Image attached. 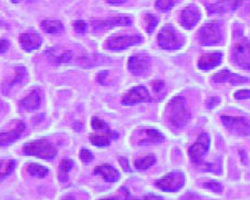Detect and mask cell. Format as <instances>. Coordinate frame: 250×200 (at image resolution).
Segmentation results:
<instances>
[{
  "instance_id": "cell-10",
  "label": "cell",
  "mask_w": 250,
  "mask_h": 200,
  "mask_svg": "<svg viewBox=\"0 0 250 200\" xmlns=\"http://www.w3.org/2000/svg\"><path fill=\"white\" fill-rule=\"evenodd\" d=\"M143 41L141 36H122V37H112L107 39L105 42V48L112 51H120L132 47L134 44H139Z\"/></svg>"
},
{
  "instance_id": "cell-15",
  "label": "cell",
  "mask_w": 250,
  "mask_h": 200,
  "mask_svg": "<svg viewBox=\"0 0 250 200\" xmlns=\"http://www.w3.org/2000/svg\"><path fill=\"white\" fill-rule=\"evenodd\" d=\"M19 40L22 49L27 52L35 51V50L39 49L41 47V44H42V39H41L38 33L35 31L21 33Z\"/></svg>"
},
{
  "instance_id": "cell-25",
  "label": "cell",
  "mask_w": 250,
  "mask_h": 200,
  "mask_svg": "<svg viewBox=\"0 0 250 200\" xmlns=\"http://www.w3.org/2000/svg\"><path fill=\"white\" fill-rule=\"evenodd\" d=\"M41 28L43 29L45 32L51 33V35H55V33H60L63 31V24L61 21L56 19H45L41 22Z\"/></svg>"
},
{
  "instance_id": "cell-36",
  "label": "cell",
  "mask_w": 250,
  "mask_h": 200,
  "mask_svg": "<svg viewBox=\"0 0 250 200\" xmlns=\"http://www.w3.org/2000/svg\"><path fill=\"white\" fill-rule=\"evenodd\" d=\"M80 160L85 162V164H89V162L93 160V155L92 153L90 151H87V149H81L80 152Z\"/></svg>"
},
{
  "instance_id": "cell-11",
  "label": "cell",
  "mask_w": 250,
  "mask_h": 200,
  "mask_svg": "<svg viewBox=\"0 0 250 200\" xmlns=\"http://www.w3.org/2000/svg\"><path fill=\"white\" fill-rule=\"evenodd\" d=\"M127 68L134 76H142L148 72L151 68V59L145 54H136L132 56L127 62Z\"/></svg>"
},
{
  "instance_id": "cell-21",
  "label": "cell",
  "mask_w": 250,
  "mask_h": 200,
  "mask_svg": "<svg viewBox=\"0 0 250 200\" xmlns=\"http://www.w3.org/2000/svg\"><path fill=\"white\" fill-rule=\"evenodd\" d=\"M109 58H105L103 56H99V54H91V56H82L77 60L78 64L83 68H92V66H97L99 64L105 63L109 62Z\"/></svg>"
},
{
  "instance_id": "cell-46",
  "label": "cell",
  "mask_w": 250,
  "mask_h": 200,
  "mask_svg": "<svg viewBox=\"0 0 250 200\" xmlns=\"http://www.w3.org/2000/svg\"><path fill=\"white\" fill-rule=\"evenodd\" d=\"M62 200H77V199H76V197H73L72 195H68V196H65V197L62 198Z\"/></svg>"
},
{
  "instance_id": "cell-41",
  "label": "cell",
  "mask_w": 250,
  "mask_h": 200,
  "mask_svg": "<svg viewBox=\"0 0 250 200\" xmlns=\"http://www.w3.org/2000/svg\"><path fill=\"white\" fill-rule=\"evenodd\" d=\"M8 49H9V42L5 39L0 40V53L6 52Z\"/></svg>"
},
{
  "instance_id": "cell-42",
  "label": "cell",
  "mask_w": 250,
  "mask_h": 200,
  "mask_svg": "<svg viewBox=\"0 0 250 200\" xmlns=\"http://www.w3.org/2000/svg\"><path fill=\"white\" fill-rule=\"evenodd\" d=\"M153 89L155 90V92H160V91L163 89V86H164V83L162 82V81H155V82H153Z\"/></svg>"
},
{
  "instance_id": "cell-7",
  "label": "cell",
  "mask_w": 250,
  "mask_h": 200,
  "mask_svg": "<svg viewBox=\"0 0 250 200\" xmlns=\"http://www.w3.org/2000/svg\"><path fill=\"white\" fill-rule=\"evenodd\" d=\"M210 145V139L206 133H202L198 136L197 141L195 144L191 145L188 149V154L191 161L194 164L202 165L203 164V158L206 155Z\"/></svg>"
},
{
  "instance_id": "cell-32",
  "label": "cell",
  "mask_w": 250,
  "mask_h": 200,
  "mask_svg": "<svg viewBox=\"0 0 250 200\" xmlns=\"http://www.w3.org/2000/svg\"><path fill=\"white\" fill-rule=\"evenodd\" d=\"M204 170H205V172H211V173L219 174L220 170H222V164H220V160L211 162V164L204 165Z\"/></svg>"
},
{
  "instance_id": "cell-48",
  "label": "cell",
  "mask_w": 250,
  "mask_h": 200,
  "mask_svg": "<svg viewBox=\"0 0 250 200\" xmlns=\"http://www.w3.org/2000/svg\"><path fill=\"white\" fill-rule=\"evenodd\" d=\"M101 200H118V198H106V199H101Z\"/></svg>"
},
{
  "instance_id": "cell-39",
  "label": "cell",
  "mask_w": 250,
  "mask_h": 200,
  "mask_svg": "<svg viewBox=\"0 0 250 200\" xmlns=\"http://www.w3.org/2000/svg\"><path fill=\"white\" fill-rule=\"evenodd\" d=\"M220 103V99L219 98H209L207 100V107L208 108H214L215 106H217Z\"/></svg>"
},
{
  "instance_id": "cell-4",
  "label": "cell",
  "mask_w": 250,
  "mask_h": 200,
  "mask_svg": "<svg viewBox=\"0 0 250 200\" xmlns=\"http://www.w3.org/2000/svg\"><path fill=\"white\" fill-rule=\"evenodd\" d=\"M198 38L204 45H215L223 39L222 28L218 21H211L206 23L201 28L198 32Z\"/></svg>"
},
{
  "instance_id": "cell-6",
  "label": "cell",
  "mask_w": 250,
  "mask_h": 200,
  "mask_svg": "<svg viewBox=\"0 0 250 200\" xmlns=\"http://www.w3.org/2000/svg\"><path fill=\"white\" fill-rule=\"evenodd\" d=\"M224 126L229 132L235 133L239 136L250 135V120L247 118H238V116H222Z\"/></svg>"
},
{
  "instance_id": "cell-47",
  "label": "cell",
  "mask_w": 250,
  "mask_h": 200,
  "mask_svg": "<svg viewBox=\"0 0 250 200\" xmlns=\"http://www.w3.org/2000/svg\"><path fill=\"white\" fill-rule=\"evenodd\" d=\"M12 2L14 3H18V2H20V1H22V0H11Z\"/></svg>"
},
{
  "instance_id": "cell-35",
  "label": "cell",
  "mask_w": 250,
  "mask_h": 200,
  "mask_svg": "<svg viewBox=\"0 0 250 200\" xmlns=\"http://www.w3.org/2000/svg\"><path fill=\"white\" fill-rule=\"evenodd\" d=\"M204 187L207 189H209L211 191H214V193H222L223 191V186L219 184V182L215 181V180H211V181H208L204 184Z\"/></svg>"
},
{
  "instance_id": "cell-8",
  "label": "cell",
  "mask_w": 250,
  "mask_h": 200,
  "mask_svg": "<svg viewBox=\"0 0 250 200\" xmlns=\"http://www.w3.org/2000/svg\"><path fill=\"white\" fill-rule=\"evenodd\" d=\"M232 60L241 69L250 71V42L241 40L232 49Z\"/></svg>"
},
{
  "instance_id": "cell-19",
  "label": "cell",
  "mask_w": 250,
  "mask_h": 200,
  "mask_svg": "<svg viewBox=\"0 0 250 200\" xmlns=\"http://www.w3.org/2000/svg\"><path fill=\"white\" fill-rule=\"evenodd\" d=\"M238 7V1H232V0H222L211 5L207 6V10L210 15L214 14H224V12H229L235 10Z\"/></svg>"
},
{
  "instance_id": "cell-37",
  "label": "cell",
  "mask_w": 250,
  "mask_h": 200,
  "mask_svg": "<svg viewBox=\"0 0 250 200\" xmlns=\"http://www.w3.org/2000/svg\"><path fill=\"white\" fill-rule=\"evenodd\" d=\"M73 28L78 33H83L86 31L87 24L85 21H83V20H77V21L73 23Z\"/></svg>"
},
{
  "instance_id": "cell-33",
  "label": "cell",
  "mask_w": 250,
  "mask_h": 200,
  "mask_svg": "<svg viewBox=\"0 0 250 200\" xmlns=\"http://www.w3.org/2000/svg\"><path fill=\"white\" fill-rule=\"evenodd\" d=\"M155 6L157 9H160L162 11H167L173 8L174 1L173 0H157Z\"/></svg>"
},
{
  "instance_id": "cell-20",
  "label": "cell",
  "mask_w": 250,
  "mask_h": 200,
  "mask_svg": "<svg viewBox=\"0 0 250 200\" xmlns=\"http://www.w3.org/2000/svg\"><path fill=\"white\" fill-rule=\"evenodd\" d=\"M49 60L53 62V63H66L71 60L73 53L69 51V50H62V49H50L47 51Z\"/></svg>"
},
{
  "instance_id": "cell-14",
  "label": "cell",
  "mask_w": 250,
  "mask_h": 200,
  "mask_svg": "<svg viewBox=\"0 0 250 200\" xmlns=\"http://www.w3.org/2000/svg\"><path fill=\"white\" fill-rule=\"evenodd\" d=\"M199 20H201V11L194 5L186 7L181 15V23L186 29H193Z\"/></svg>"
},
{
  "instance_id": "cell-43",
  "label": "cell",
  "mask_w": 250,
  "mask_h": 200,
  "mask_svg": "<svg viewBox=\"0 0 250 200\" xmlns=\"http://www.w3.org/2000/svg\"><path fill=\"white\" fill-rule=\"evenodd\" d=\"M120 162H121V165H122V167H123V169L125 170V172H131L130 167H128V162H127L126 158L121 157L120 158Z\"/></svg>"
},
{
  "instance_id": "cell-5",
  "label": "cell",
  "mask_w": 250,
  "mask_h": 200,
  "mask_svg": "<svg viewBox=\"0 0 250 200\" xmlns=\"http://www.w3.org/2000/svg\"><path fill=\"white\" fill-rule=\"evenodd\" d=\"M184 184L185 176L181 172L169 173L161 179H158L155 182L157 188L166 191V193H175V191H178L183 188Z\"/></svg>"
},
{
  "instance_id": "cell-9",
  "label": "cell",
  "mask_w": 250,
  "mask_h": 200,
  "mask_svg": "<svg viewBox=\"0 0 250 200\" xmlns=\"http://www.w3.org/2000/svg\"><path fill=\"white\" fill-rule=\"evenodd\" d=\"M5 131L0 132V146H7L19 139L26 128V125L21 120H14Z\"/></svg>"
},
{
  "instance_id": "cell-17",
  "label": "cell",
  "mask_w": 250,
  "mask_h": 200,
  "mask_svg": "<svg viewBox=\"0 0 250 200\" xmlns=\"http://www.w3.org/2000/svg\"><path fill=\"white\" fill-rule=\"evenodd\" d=\"M223 56L220 52H211L203 54L198 61V68L203 71H209L216 68L222 62Z\"/></svg>"
},
{
  "instance_id": "cell-27",
  "label": "cell",
  "mask_w": 250,
  "mask_h": 200,
  "mask_svg": "<svg viewBox=\"0 0 250 200\" xmlns=\"http://www.w3.org/2000/svg\"><path fill=\"white\" fill-rule=\"evenodd\" d=\"M27 169H28V173L33 177L43 178L49 174V170L47 168L43 167V166L39 165V164H35V162H32V164H29Z\"/></svg>"
},
{
  "instance_id": "cell-28",
  "label": "cell",
  "mask_w": 250,
  "mask_h": 200,
  "mask_svg": "<svg viewBox=\"0 0 250 200\" xmlns=\"http://www.w3.org/2000/svg\"><path fill=\"white\" fill-rule=\"evenodd\" d=\"M15 71H16L15 78L12 79V80H10V82L7 83V85H6L7 90L10 89V87H12L16 84H18V83H20L21 81H23L27 77V71L23 68V66H17Z\"/></svg>"
},
{
  "instance_id": "cell-22",
  "label": "cell",
  "mask_w": 250,
  "mask_h": 200,
  "mask_svg": "<svg viewBox=\"0 0 250 200\" xmlns=\"http://www.w3.org/2000/svg\"><path fill=\"white\" fill-rule=\"evenodd\" d=\"M94 174L100 175V176H102L106 181L109 182L118 181L120 178L119 172L114 167H112L111 165L98 166V167L94 169Z\"/></svg>"
},
{
  "instance_id": "cell-1",
  "label": "cell",
  "mask_w": 250,
  "mask_h": 200,
  "mask_svg": "<svg viewBox=\"0 0 250 200\" xmlns=\"http://www.w3.org/2000/svg\"><path fill=\"white\" fill-rule=\"evenodd\" d=\"M169 122L175 128H182L188 123L190 114L187 110L185 99L183 97H176L170 100L168 104Z\"/></svg>"
},
{
  "instance_id": "cell-18",
  "label": "cell",
  "mask_w": 250,
  "mask_h": 200,
  "mask_svg": "<svg viewBox=\"0 0 250 200\" xmlns=\"http://www.w3.org/2000/svg\"><path fill=\"white\" fill-rule=\"evenodd\" d=\"M212 80L216 83H224V82H229L231 84H240V83L247 82L248 79L240 77L238 74L231 73L229 70H222L219 71L212 77Z\"/></svg>"
},
{
  "instance_id": "cell-40",
  "label": "cell",
  "mask_w": 250,
  "mask_h": 200,
  "mask_svg": "<svg viewBox=\"0 0 250 200\" xmlns=\"http://www.w3.org/2000/svg\"><path fill=\"white\" fill-rule=\"evenodd\" d=\"M180 200H201V198H199L198 195L194 193H187Z\"/></svg>"
},
{
  "instance_id": "cell-12",
  "label": "cell",
  "mask_w": 250,
  "mask_h": 200,
  "mask_svg": "<svg viewBox=\"0 0 250 200\" xmlns=\"http://www.w3.org/2000/svg\"><path fill=\"white\" fill-rule=\"evenodd\" d=\"M149 101H151V97H149L148 91L144 86H136L124 95L122 104L124 105H135V104Z\"/></svg>"
},
{
  "instance_id": "cell-38",
  "label": "cell",
  "mask_w": 250,
  "mask_h": 200,
  "mask_svg": "<svg viewBox=\"0 0 250 200\" xmlns=\"http://www.w3.org/2000/svg\"><path fill=\"white\" fill-rule=\"evenodd\" d=\"M236 100H247L250 99V90H240L235 93Z\"/></svg>"
},
{
  "instance_id": "cell-24",
  "label": "cell",
  "mask_w": 250,
  "mask_h": 200,
  "mask_svg": "<svg viewBox=\"0 0 250 200\" xmlns=\"http://www.w3.org/2000/svg\"><path fill=\"white\" fill-rule=\"evenodd\" d=\"M118 137H119V134L115 132H109L106 133V134H102V135L92 134L90 136V141L94 145V146L105 147L107 145H110L112 140L118 139Z\"/></svg>"
},
{
  "instance_id": "cell-30",
  "label": "cell",
  "mask_w": 250,
  "mask_h": 200,
  "mask_svg": "<svg viewBox=\"0 0 250 200\" xmlns=\"http://www.w3.org/2000/svg\"><path fill=\"white\" fill-rule=\"evenodd\" d=\"M73 167V161L71 160H63L60 162V167H59V177L61 181L66 180V175L71 170V168Z\"/></svg>"
},
{
  "instance_id": "cell-13",
  "label": "cell",
  "mask_w": 250,
  "mask_h": 200,
  "mask_svg": "<svg viewBox=\"0 0 250 200\" xmlns=\"http://www.w3.org/2000/svg\"><path fill=\"white\" fill-rule=\"evenodd\" d=\"M132 24V19L126 16L112 17L109 19H94L92 26L94 29H111L114 27H127Z\"/></svg>"
},
{
  "instance_id": "cell-44",
  "label": "cell",
  "mask_w": 250,
  "mask_h": 200,
  "mask_svg": "<svg viewBox=\"0 0 250 200\" xmlns=\"http://www.w3.org/2000/svg\"><path fill=\"white\" fill-rule=\"evenodd\" d=\"M106 76H107V72H106V71H104V72H101V73L99 74L98 80H99L100 82H101L102 84H103V83H104V78H105Z\"/></svg>"
},
{
  "instance_id": "cell-23",
  "label": "cell",
  "mask_w": 250,
  "mask_h": 200,
  "mask_svg": "<svg viewBox=\"0 0 250 200\" xmlns=\"http://www.w3.org/2000/svg\"><path fill=\"white\" fill-rule=\"evenodd\" d=\"M40 104H41V98L38 93V91H32L30 94L27 95L26 98L20 101L19 105L23 107L24 110L31 112V111H36L37 108L40 106Z\"/></svg>"
},
{
  "instance_id": "cell-34",
  "label": "cell",
  "mask_w": 250,
  "mask_h": 200,
  "mask_svg": "<svg viewBox=\"0 0 250 200\" xmlns=\"http://www.w3.org/2000/svg\"><path fill=\"white\" fill-rule=\"evenodd\" d=\"M91 125H92V127L94 128V130H98V131H103L107 128V124L104 122L103 120L97 118V116H94L92 120H91Z\"/></svg>"
},
{
  "instance_id": "cell-3",
  "label": "cell",
  "mask_w": 250,
  "mask_h": 200,
  "mask_svg": "<svg viewBox=\"0 0 250 200\" xmlns=\"http://www.w3.org/2000/svg\"><path fill=\"white\" fill-rule=\"evenodd\" d=\"M23 153L29 156H36L42 160H52L57 155V149L47 140H39L24 145Z\"/></svg>"
},
{
  "instance_id": "cell-45",
  "label": "cell",
  "mask_w": 250,
  "mask_h": 200,
  "mask_svg": "<svg viewBox=\"0 0 250 200\" xmlns=\"http://www.w3.org/2000/svg\"><path fill=\"white\" fill-rule=\"evenodd\" d=\"M105 1L109 3H113V5H116V3H123L126 1V0H105Z\"/></svg>"
},
{
  "instance_id": "cell-31",
  "label": "cell",
  "mask_w": 250,
  "mask_h": 200,
  "mask_svg": "<svg viewBox=\"0 0 250 200\" xmlns=\"http://www.w3.org/2000/svg\"><path fill=\"white\" fill-rule=\"evenodd\" d=\"M145 20H146V29L148 33H152L154 31V29L157 27L158 24V19L155 16L152 14H147L145 16Z\"/></svg>"
},
{
  "instance_id": "cell-49",
  "label": "cell",
  "mask_w": 250,
  "mask_h": 200,
  "mask_svg": "<svg viewBox=\"0 0 250 200\" xmlns=\"http://www.w3.org/2000/svg\"><path fill=\"white\" fill-rule=\"evenodd\" d=\"M2 108V102H1V100H0V110H1Z\"/></svg>"
},
{
  "instance_id": "cell-29",
  "label": "cell",
  "mask_w": 250,
  "mask_h": 200,
  "mask_svg": "<svg viewBox=\"0 0 250 200\" xmlns=\"http://www.w3.org/2000/svg\"><path fill=\"white\" fill-rule=\"evenodd\" d=\"M155 157L154 156H145V157H141L137 158V160L134 161L135 168L139 170H144L147 169L155 164Z\"/></svg>"
},
{
  "instance_id": "cell-26",
  "label": "cell",
  "mask_w": 250,
  "mask_h": 200,
  "mask_svg": "<svg viewBox=\"0 0 250 200\" xmlns=\"http://www.w3.org/2000/svg\"><path fill=\"white\" fill-rule=\"evenodd\" d=\"M16 167V161L12 160H0V180L11 175Z\"/></svg>"
},
{
  "instance_id": "cell-16",
  "label": "cell",
  "mask_w": 250,
  "mask_h": 200,
  "mask_svg": "<svg viewBox=\"0 0 250 200\" xmlns=\"http://www.w3.org/2000/svg\"><path fill=\"white\" fill-rule=\"evenodd\" d=\"M164 140V135L160 131L146 128V130L140 131L137 134V144L139 145H148L161 143Z\"/></svg>"
},
{
  "instance_id": "cell-2",
  "label": "cell",
  "mask_w": 250,
  "mask_h": 200,
  "mask_svg": "<svg viewBox=\"0 0 250 200\" xmlns=\"http://www.w3.org/2000/svg\"><path fill=\"white\" fill-rule=\"evenodd\" d=\"M158 44L165 50H177L184 44V38L172 24H166L158 33Z\"/></svg>"
}]
</instances>
